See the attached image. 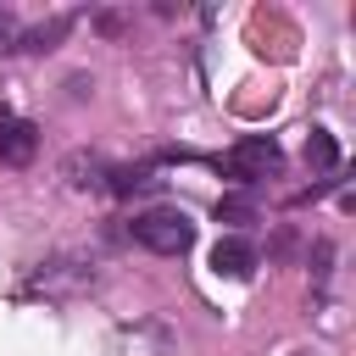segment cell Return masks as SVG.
I'll list each match as a JSON object with an SVG mask.
<instances>
[{"label": "cell", "instance_id": "5", "mask_svg": "<svg viewBox=\"0 0 356 356\" xmlns=\"http://www.w3.org/2000/svg\"><path fill=\"white\" fill-rule=\"evenodd\" d=\"M306 161H312V172H328V167L339 161V145H334L328 128H312V134H306Z\"/></svg>", "mask_w": 356, "mask_h": 356}, {"label": "cell", "instance_id": "4", "mask_svg": "<svg viewBox=\"0 0 356 356\" xmlns=\"http://www.w3.org/2000/svg\"><path fill=\"white\" fill-rule=\"evenodd\" d=\"M211 273L217 278H250L256 273V245L250 239H217L211 245Z\"/></svg>", "mask_w": 356, "mask_h": 356}, {"label": "cell", "instance_id": "6", "mask_svg": "<svg viewBox=\"0 0 356 356\" xmlns=\"http://www.w3.org/2000/svg\"><path fill=\"white\" fill-rule=\"evenodd\" d=\"M61 33H67V17H56V22H50V28H33V33H28V39H22V50H50V44H56V39H61Z\"/></svg>", "mask_w": 356, "mask_h": 356}, {"label": "cell", "instance_id": "7", "mask_svg": "<svg viewBox=\"0 0 356 356\" xmlns=\"http://www.w3.org/2000/svg\"><path fill=\"white\" fill-rule=\"evenodd\" d=\"M217 211H222V217H239V222H245V217H250V206H245V200H222V206H217Z\"/></svg>", "mask_w": 356, "mask_h": 356}, {"label": "cell", "instance_id": "1", "mask_svg": "<svg viewBox=\"0 0 356 356\" xmlns=\"http://www.w3.org/2000/svg\"><path fill=\"white\" fill-rule=\"evenodd\" d=\"M134 239H139L145 250H156V256H184V250L195 245V222H189V211H178V206H150V211L134 217Z\"/></svg>", "mask_w": 356, "mask_h": 356}, {"label": "cell", "instance_id": "3", "mask_svg": "<svg viewBox=\"0 0 356 356\" xmlns=\"http://www.w3.org/2000/svg\"><path fill=\"white\" fill-rule=\"evenodd\" d=\"M33 150H39V128L22 122V117H6V122H0V161H6V167H28Z\"/></svg>", "mask_w": 356, "mask_h": 356}, {"label": "cell", "instance_id": "2", "mask_svg": "<svg viewBox=\"0 0 356 356\" xmlns=\"http://www.w3.org/2000/svg\"><path fill=\"white\" fill-rule=\"evenodd\" d=\"M278 145L267 139V134H250V139H239L234 150H228V172L234 178H267V172H278Z\"/></svg>", "mask_w": 356, "mask_h": 356}]
</instances>
